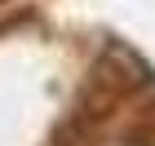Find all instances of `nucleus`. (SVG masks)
Segmentation results:
<instances>
[{
    "mask_svg": "<svg viewBox=\"0 0 155 146\" xmlns=\"http://www.w3.org/2000/svg\"><path fill=\"white\" fill-rule=\"evenodd\" d=\"M97 84L107 89H151L155 75L137 53H129L124 44H107L102 62H97Z\"/></svg>",
    "mask_w": 155,
    "mask_h": 146,
    "instance_id": "1",
    "label": "nucleus"
}]
</instances>
